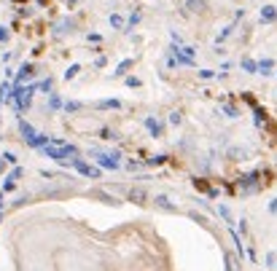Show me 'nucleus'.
I'll return each mask as SVG.
<instances>
[{"instance_id": "obj_11", "label": "nucleus", "mask_w": 277, "mask_h": 271, "mask_svg": "<svg viewBox=\"0 0 277 271\" xmlns=\"http://www.w3.org/2000/svg\"><path fill=\"white\" fill-rule=\"evenodd\" d=\"M78 70H81V68H78V65H73V68L65 72V78H76V75H78Z\"/></svg>"}, {"instance_id": "obj_2", "label": "nucleus", "mask_w": 277, "mask_h": 271, "mask_svg": "<svg viewBox=\"0 0 277 271\" xmlns=\"http://www.w3.org/2000/svg\"><path fill=\"white\" fill-rule=\"evenodd\" d=\"M97 161H100V167H105V169H118V153H110V156L97 153Z\"/></svg>"}, {"instance_id": "obj_9", "label": "nucleus", "mask_w": 277, "mask_h": 271, "mask_svg": "<svg viewBox=\"0 0 277 271\" xmlns=\"http://www.w3.org/2000/svg\"><path fill=\"white\" fill-rule=\"evenodd\" d=\"M146 124H148V129H151V132H154V135H159V132H162V127H159V124H156V121H154V118H148V121H146Z\"/></svg>"}, {"instance_id": "obj_13", "label": "nucleus", "mask_w": 277, "mask_h": 271, "mask_svg": "<svg viewBox=\"0 0 277 271\" xmlns=\"http://www.w3.org/2000/svg\"><path fill=\"white\" fill-rule=\"evenodd\" d=\"M129 65H132V62H121V65H118V70H116V75H121V72L129 68Z\"/></svg>"}, {"instance_id": "obj_7", "label": "nucleus", "mask_w": 277, "mask_h": 271, "mask_svg": "<svg viewBox=\"0 0 277 271\" xmlns=\"http://www.w3.org/2000/svg\"><path fill=\"white\" fill-rule=\"evenodd\" d=\"M110 24H113L116 30H121V27H124V19L118 16V14H113V16H110Z\"/></svg>"}, {"instance_id": "obj_1", "label": "nucleus", "mask_w": 277, "mask_h": 271, "mask_svg": "<svg viewBox=\"0 0 277 271\" xmlns=\"http://www.w3.org/2000/svg\"><path fill=\"white\" fill-rule=\"evenodd\" d=\"M70 164H73V167H76L78 172H81L84 177H100V169H97V167H89V164H84L81 158H73Z\"/></svg>"}, {"instance_id": "obj_5", "label": "nucleus", "mask_w": 277, "mask_h": 271, "mask_svg": "<svg viewBox=\"0 0 277 271\" xmlns=\"http://www.w3.org/2000/svg\"><path fill=\"white\" fill-rule=\"evenodd\" d=\"M156 204H159V207L164 209V212H175V207H173V204H170V199H167V196H156Z\"/></svg>"}, {"instance_id": "obj_12", "label": "nucleus", "mask_w": 277, "mask_h": 271, "mask_svg": "<svg viewBox=\"0 0 277 271\" xmlns=\"http://www.w3.org/2000/svg\"><path fill=\"white\" fill-rule=\"evenodd\" d=\"M191 8H194V11H199V8H204V3H202V0H191Z\"/></svg>"}, {"instance_id": "obj_3", "label": "nucleus", "mask_w": 277, "mask_h": 271, "mask_svg": "<svg viewBox=\"0 0 277 271\" xmlns=\"http://www.w3.org/2000/svg\"><path fill=\"white\" fill-rule=\"evenodd\" d=\"M277 19V8L275 5H264L261 8V22H275Z\"/></svg>"}, {"instance_id": "obj_6", "label": "nucleus", "mask_w": 277, "mask_h": 271, "mask_svg": "<svg viewBox=\"0 0 277 271\" xmlns=\"http://www.w3.org/2000/svg\"><path fill=\"white\" fill-rule=\"evenodd\" d=\"M223 258H226V271H240V266H237V261H234V255H223Z\"/></svg>"}, {"instance_id": "obj_4", "label": "nucleus", "mask_w": 277, "mask_h": 271, "mask_svg": "<svg viewBox=\"0 0 277 271\" xmlns=\"http://www.w3.org/2000/svg\"><path fill=\"white\" fill-rule=\"evenodd\" d=\"M143 199H146V191H143V188H135V191H129V202H137V204H143Z\"/></svg>"}, {"instance_id": "obj_10", "label": "nucleus", "mask_w": 277, "mask_h": 271, "mask_svg": "<svg viewBox=\"0 0 277 271\" xmlns=\"http://www.w3.org/2000/svg\"><path fill=\"white\" fill-rule=\"evenodd\" d=\"M218 215H221V217H223V220H226V223H232V212H229L226 207H218Z\"/></svg>"}, {"instance_id": "obj_8", "label": "nucleus", "mask_w": 277, "mask_h": 271, "mask_svg": "<svg viewBox=\"0 0 277 271\" xmlns=\"http://www.w3.org/2000/svg\"><path fill=\"white\" fill-rule=\"evenodd\" d=\"M97 108H118V100H102L97 102Z\"/></svg>"}]
</instances>
